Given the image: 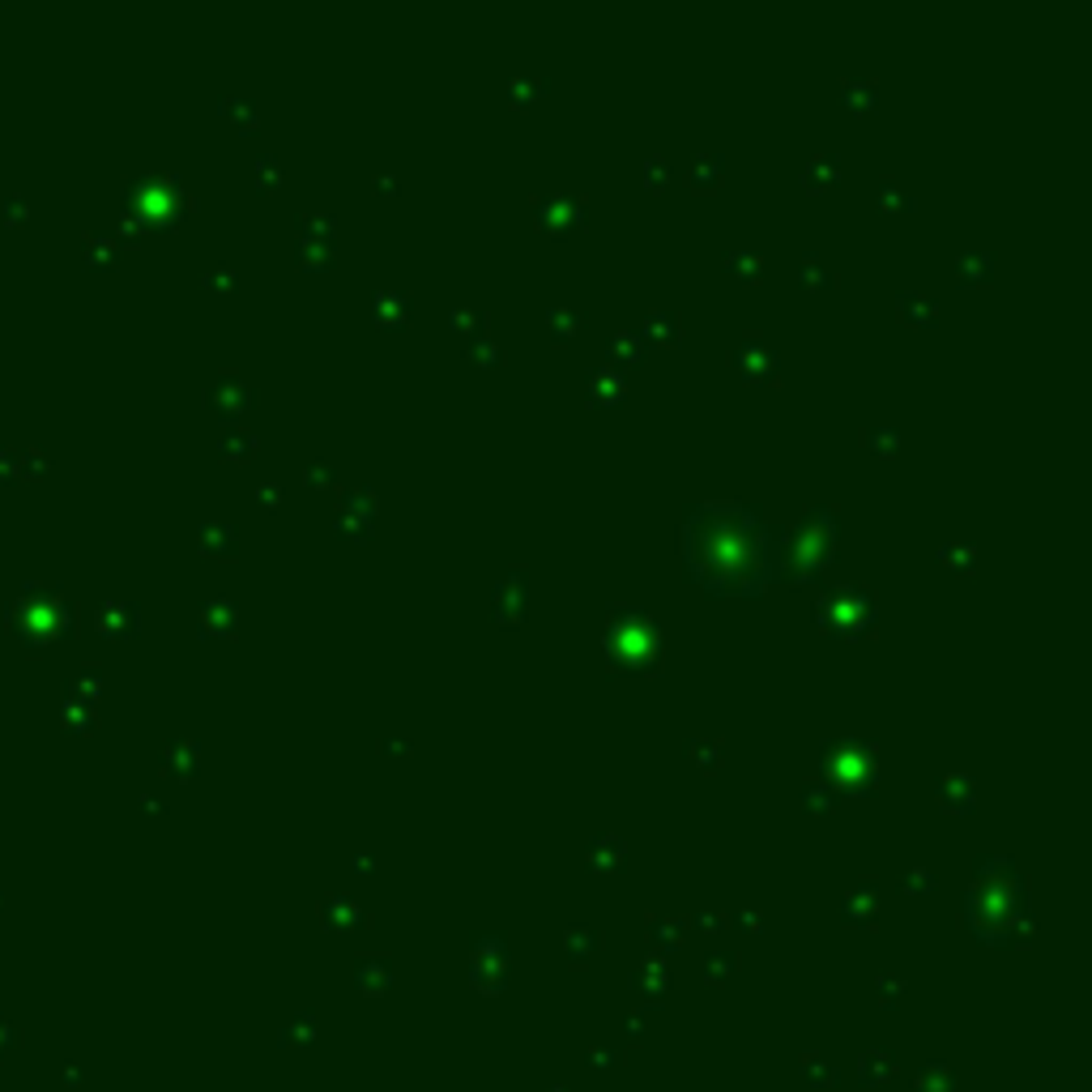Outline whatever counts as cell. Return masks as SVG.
Wrapping results in <instances>:
<instances>
[{
  "label": "cell",
  "mask_w": 1092,
  "mask_h": 1092,
  "mask_svg": "<svg viewBox=\"0 0 1092 1092\" xmlns=\"http://www.w3.org/2000/svg\"><path fill=\"white\" fill-rule=\"evenodd\" d=\"M678 555L691 581L713 597H759L777 585L781 529L765 521V508L743 500H700L683 508Z\"/></svg>",
  "instance_id": "1"
},
{
  "label": "cell",
  "mask_w": 1092,
  "mask_h": 1092,
  "mask_svg": "<svg viewBox=\"0 0 1092 1092\" xmlns=\"http://www.w3.org/2000/svg\"><path fill=\"white\" fill-rule=\"evenodd\" d=\"M602 649L614 674H662V628L645 606L610 602Z\"/></svg>",
  "instance_id": "2"
},
{
  "label": "cell",
  "mask_w": 1092,
  "mask_h": 1092,
  "mask_svg": "<svg viewBox=\"0 0 1092 1092\" xmlns=\"http://www.w3.org/2000/svg\"><path fill=\"white\" fill-rule=\"evenodd\" d=\"M836 560V508L811 504L802 517L781 533V572L777 581H790L794 589L811 585L815 576Z\"/></svg>",
  "instance_id": "3"
},
{
  "label": "cell",
  "mask_w": 1092,
  "mask_h": 1092,
  "mask_svg": "<svg viewBox=\"0 0 1092 1092\" xmlns=\"http://www.w3.org/2000/svg\"><path fill=\"white\" fill-rule=\"evenodd\" d=\"M819 765H823V781L836 794H858L871 798L879 790V747L871 738L858 734H836L819 747Z\"/></svg>",
  "instance_id": "4"
},
{
  "label": "cell",
  "mask_w": 1092,
  "mask_h": 1092,
  "mask_svg": "<svg viewBox=\"0 0 1092 1092\" xmlns=\"http://www.w3.org/2000/svg\"><path fill=\"white\" fill-rule=\"evenodd\" d=\"M815 624L836 632L841 641H862V636L875 632L879 606H875L871 589H862V585H828L815 602Z\"/></svg>",
  "instance_id": "5"
},
{
  "label": "cell",
  "mask_w": 1092,
  "mask_h": 1092,
  "mask_svg": "<svg viewBox=\"0 0 1092 1092\" xmlns=\"http://www.w3.org/2000/svg\"><path fill=\"white\" fill-rule=\"evenodd\" d=\"M1020 879H977L968 892V918L981 935L999 939L1003 926H1016L1020 918Z\"/></svg>",
  "instance_id": "6"
},
{
  "label": "cell",
  "mask_w": 1092,
  "mask_h": 1092,
  "mask_svg": "<svg viewBox=\"0 0 1092 1092\" xmlns=\"http://www.w3.org/2000/svg\"><path fill=\"white\" fill-rule=\"evenodd\" d=\"M295 261L303 270H329L338 261V218L334 214H299L295 218Z\"/></svg>",
  "instance_id": "7"
},
{
  "label": "cell",
  "mask_w": 1092,
  "mask_h": 1092,
  "mask_svg": "<svg viewBox=\"0 0 1092 1092\" xmlns=\"http://www.w3.org/2000/svg\"><path fill=\"white\" fill-rule=\"evenodd\" d=\"M533 222H538L542 235L568 239V235H576V231H585V226H589V201L576 197V193L555 189V193L533 201Z\"/></svg>",
  "instance_id": "8"
},
{
  "label": "cell",
  "mask_w": 1092,
  "mask_h": 1092,
  "mask_svg": "<svg viewBox=\"0 0 1092 1092\" xmlns=\"http://www.w3.org/2000/svg\"><path fill=\"white\" fill-rule=\"evenodd\" d=\"M734 372L747 384H777L781 380V350L765 334H743L730 350Z\"/></svg>",
  "instance_id": "9"
},
{
  "label": "cell",
  "mask_w": 1092,
  "mask_h": 1092,
  "mask_svg": "<svg viewBox=\"0 0 1092 1092\" xmlns=\"http://www.w3.org/2000/svg\"><path fill=\"white\" fill-rule=\"evenodd\" d=\"M491 614H496V624H504V628H521L529 620V572L521 564L508 568L500 581H496V593H491Z\"/></svg>",
  "instance_id": "10"
},
{
  "label": "cell",
  "mask_w": 1092,
  "mask_h": 1092,
  "mask_svg": "<svg viewBox=\"0 0 1092 1092\" xmlns=\"http://www.w3.org/2000/svg\"><path fill=\"white\" fill-rule=\"evenodd\" d=\"M205 402L214 406V415H222L226 423L235 427V419L243 415V410H252V384L243 380L239 372H218L214 384H210V393H205Z\"/></svg>",
  "instance_id": "11"
},
{
  "label": "cell",
  "mask_w": 1092,
  "mask_h": 1092,
  "mask_svg": "<svg viewBox=\"0 0 1092 1092\" xmlns=\"http://www.w3.org/2000/svg\"><path fill=\"white\" fill-rule=\"evenodd\" d=\"M585 397L593 406H620L628 397V376L610 363H593L585 372Z\"/></svg>",
  "instance_id": "12"
},
{
  "label": "cell",
  "mask_w": 1092,
  "mask_h": 1092,
  "mask_svg": "<svg viewBox=\"0 0 1092 1092\" xmlns=\"http://www.w3.org/2000/svg\"><path fill=\"white\" fill-rule=\"evenodd\" d=\"M935 802L947 811V815H968L977 807V786L968 773H943L935 781Z\"/></svg>",
  "instance_id": "13"
},
{
  "label": "cell",
  "mask_w": 1092,
  "mask_h": 1092,
  "mask_svg": "<svg viewBox=\"0 0 1092 1092\" xmlns=\"http://www.w3.org/2000/svg\"><path fill=\"white\" fill-rule=\"evenodd\" d=\"M415 316V295L402 291V286H376L372 291V320L384 329H397Z\"/></svg>",
  "instance_id": "14"
},
{
  "label": "cell",
  "mask_w": 1092,
  "mask_h": 1092,
  "mask_svg": "<svg viewBox=\"0 0 1092 1092\" xmlns=\"http://www.w3.org/2000/svg\"><path fill=\"white\" fill-rule=\"evenodd\" d=\"M896 316L904 324H914V329H926V324L939 320V299L914 291V286H904V291H896Z\"/></svg>",
  "instance_id": "15"
},
{
  "label": "cell",
  "mask_w": 1092,
  "mask_h": 1092,
  "mask_svg": "<svg viewBox=\"0 0 1092 1092\" xmlns=\"http://www.w3.org/2000/svg\"><path fill=\"white\" fill-rule=\"evenodd\" d=\"M235 628H239V606L231 597H210V602H201V632L205 636H235Z\"/></svg>",
  "instance_id": "16"
},
{
  "label": "cell",
  "mask_w": 1092,
  "mask_h": 1092,
  "mask_svg": "<svg viewBox=\"0 0 1092 1092\" xmlns=\"http://www.w3.org/2000/svg\"><path fill=\"white\" fill-rule=\"evenodd\" d=\"M832 184H841V158L832 150L811 154L807 167H802V189L807 193H828Z\"/></svg>",
  "instance_id": "17"
},
{
  "label": "cell",
  "mask_w": 1092,
  "mask_h": 1092,
  "mask_svg": "<svg viewBox=\"0 0 1092 1092\" xmlns=\"http://www.w3.org/2000/svg\"><path fill=\"white\" fill-rule=\"evenodd\" d=\"M585 307H551V316H547V342L551 346H572L576 338H581V329H585Z\"/></svg>",
  "instance_id": "18"
},
{
  "label": "cell",
  "mask_w": 1092,
  "mask_h": 1092,
  "mask_svg": "<svg viewBox=\"0 0 1092 1092\" xmlns=\"http://www.w3.org/2000/svg\"><path fill=\"white\" fill-rule=\"evenodd\" d=\"M636 334L645 338V346H678V338H683V324H678V316L670 312V307H657V312H649L641 320V329Z\"/></svg>",
  "instance_id": "19"
},
{
  "label": "cell",
  "mask_w": 1092,
  "mask_h": 1092,
  "mask_svg": "<svg viewBox=\"0 0 1092 1092\" xmlns=\"http://www.w3.org/2000/svg\"><path fill=\"white\" fill-rule=\"evenodd\" d=\"M995 252L991 248H964L960 257H956V278L964 282V286H986L995 278Z\"/></svg>",
  "instance_id": "20"
},
{
  "label": "cell",
  "mask_w": 1092,
  "mask_h": 1092,
  "mask_svg": "<svg viewBox=\"0 0 1092 1092\" xmlns=\"http://www.w3.org/2000/svg\"><path fill=\"white\" fill-rule=\"evenodd\" d=\"M641 359H645V338L636 334V329H620V334L606 338V363L610 367H620L624 372V367H636Z\"/></svg>",
  "instance_id": "21"
},
{
  "label": "cell",
  "mask_w": 1092,
  "mask_h": 1092,
  "mask_svg": "<svg viewBox=\"0 0 1092 1092\" xmlns=\"http://www.w3.org/2000/svg\"><path fill=\"white\" fill-rule=\"evenodd\" d=\"M721 270L734 274V282H743V286H759L765 282V257L751 248H730L721 257Z\"/></svg>",
  "instance_id": "22"
},
{
  "label": "cell",
  "mask_w": 1092,
  "mask_h": 1092,
  "mask_svg": "<svg viewBox=\"0 0 1092 1092\" xmlns=\"http://www.w3.org/2000/svg\"><path fill=\"white\" fill-rule=\"evenodd\" d=\"M858 444L871 452V457H896L900 452V427H892V423H867L858 431Z\"/></svg>",
  "instance_id": "23"
},
{
  "label": "cell",
  "mask_w": 1092,
  "mask_h": 1092,
  "mask_svg": "<svg viewBox=\"0 0 1092 1092\" xmlns=\"http://www.w3.org/2000/svg\"><path fill=\"white\" fill-rule=\"evenodd\" d=\"M197 542H201V551H210V555H222V560H231V555L239 551V533H235V525H226V521H201V529H197Z\"/></svg>",
  "instance_id": "24"
},
{
  "label": "cell",
  "mask_w": 1092,
  "mask_h": 1092,
  "mask_svg": "<svg viewBox=\"0 0 1092 1092\" xmlns=\"http://www.w3.org/2000/svg\"><path fill=\"white\" fill-rule=\"evenodd\" d=\"M624 854H628V845H624L620 836H610V832L593 836V841H589V850H585V858H589V867H593V871H620V867H624Z\"/></svg>",
  "instance_id": "25"
},
{
  "label": "cell",
  "mask_w": 1092,
  "mask_h": 1092,
  "mask_svg": "<svg viewBox=\"0 0 1092 1092\" xmlns=\"http://www.w3.org/2000/svg\"><path fill=\"white\" fill-rule=\"evenodd\" d=\"M875 193H879V210L883 214H914L918 210L914 189H909V184H900L896 175H883Z\"/></svg>",
  "instance_id": "26"
},
{
  "label": "cell",
  "mask_w": 1092,
  "mask_h": 1092,
  "mask_svg": "<svg viewBox=\"0 0 1092 1092\" xmlns=\"http://www.w3.org/2000/svg\"><path fill=\"white\" fill-rule=\"evenodd\" d=\"M721 175H726V154H717V150H700L691 158V167H687L691 189H717Z\"/></svg>",
  "instance_id": "27"
},
{
  "label": "cell",
  "mask_w": 1092,
  "mask_h": 1092,
  "mask_svg": "<svg viewBox=\"0 0 1092 1092\" xmlns=\"http://www.w3.org/2000/svg\"><path fill=\"white\" fill-rule=\"evenodd\" d=\"M551 90V81L542 73H517V77H508V102L512 107H533L542 94Z\"/></svg>",
  "instance_id": "28"
},
{
  "label": "cell",
  "mask_w": 1092,
  "mask_h": 1092,
  "mask_svg": "<svg viewBox=\"0 0 1092 1092\" xmlns=\"http://www.w3.org/2000/svg\"><path fill=\"white\" fill-rule=\"evenodd\" d=\"M841 98H845V107L850 112H875V102H879L875 77H845L841 81Z\"/></svg>",
  "instance_id": "29"
},
{
  "label": "cell",
  "mask_w": 1092,
  "mask_h": 1092,
  "mask_svg": "<svg viewBox=\"0 0 1092 1092\" xmlns=\"http://www.w3.org/2000/svg\"><path fill=\"white\" fill-rule=\"evenodd\" d=\"M798 286L802 291H832L836 286V274L828 270V265H823L815 252H802V261H798Z\"/></svg>",
  "instance_id": "30"
},
{
  "label": "cell",
  "mask_w": 1092,
  "mask_h": 1092,
  "mask_svg": "<svg viewBox=\"0 0 1092 1092\" xmlns=\"http://www.w3.org/2000/svg\"><path fill=\"white\" fill-rule=\"evenodd\" d=\"M338 512H350V517H363V521H376V512H380V496L372 487H346L342 491V500H338Z\"/></svg>",
  "instance_id": "31"
},
{
  "label": "cell",
  "mask_w": 1092,
  "mask_h": 1092,
  "mask_svg": "<svg viewBox=\"0 0 1092 1092\" xmlns=\"http://www.w3.org/2000/svg\"><path fill=\"white\" fill-rule=\"evenodd\" d=\"M487 324H491V312H487V307H452V312H448V329H452V334H457L461 342L487 334Z\"/></svg>",
  "instance_id": "32"
},
{
  "label": "cell",
  "mask_w": 1092,
  "mask_h": 1092,
  "mask_svg": "<svg viewBox=\"0 0 1092 1092\" xmlns=\"http://www.w3.org/2000/svg\"><path fill=\"white\" fill-rule=\"evenodd\" d=\"M687 759L696 769H705V773H713V769H721L726 765V743H721V738H687Z\"/></svg>",
  "instance_id": "33"
},
{
  "label": "cell",
  "mask_w": 1092,
  "mask_h": 1092,
  "mask_svg": "<svg viewBox=\"0 0 1092 1092\" xmlns=\"http://www.w3.org/2000/svg\"><path fill=\"white\" fill-rule=\"evenodd\" d=\"M218 452L226 461H248L252 452H257V436L248 427H226L222 436H218Z\"/></svg>",
  "instance_id": "34"
},
{
  "label": "cell",
  "mask_w": 1092,
  "mask_h": 1092,
  "mask_svg": "<svg viewBox=\"0 0 1092 1092\" xmlns=\"http://www.w3.org/2000/svg\"><path fill=\"white\" fill-rule=\"evenodd\" d=\"M798 798H802V807H807V811H832L836 802H841V794L823 777H807V781H802Z\"/></svg>",
  "instance_id": "35"
},
{
  "label": "cell",
  "mask_w": 1092,
  "mask_h": 1092,
  "mask_svg": "<svg viewBox=\"0 0 1092 1092\" xmlns=\"http://www.w3.org/2000/svg\"><path fill=\"white\" fill-rule=\"evenodd\" d=\"M465 359L483 363V367H500V363H504V346L491 338V334H479V338H469V342H465Z\"/></svg>",
  "instance_id": "36"
},
{
  "label": "cell",
  "mask_w": 1092,
  "mask_h": 1092,
  "mask_svg": "<svg viewBox=\"0 0 1092 1092\" xmlns=\"http://www.w3.org/2000/svg\"><path fill=\"white\" fill-rule=\"evenodd\" d=\"M338 479H342L338 465H334V461H324V457H312V461L303 465V483L312 487V491H334Z\"/></svg>",
  "instance_id": "37"
},
{
  "label": "cell",
  "mask_w": 1092,
  "mask_h": 1092,
  "mask_svg": "<svg viewBox=\"0 0 1092 1092\" xmlns=\"http://www.w3.org/2000/svg\"><path fill=\"white\" fill-rule=\"evenodd\" d=\"M641 179H645V189H649V193H662V189H670V179H674L670 158H666V154H649V158H645V171H641Z\"/></svg>",
  "instance_id": "38"
},
{
  "label": "cell",
  "mask_w": 1092,
  "mask_h": 1092,
  "mask_svg": "<svg viewBox=\"0 0 1092 1092\" xmlns=\"http://www.w3.org/2000/svg\"><path fill=\"white\" fill-rule=\"evenodd\" d=\"M939 560L956 572H973L977 568V547L973 542H943L939 547Z\"/></svg>",
  "instance_id": "39"
},
{
  "label": "cell",
  "mask_w": 1092,
  "mask_h": 1092,
  "mask_svg": "<svg viewBox=\"0 0 1092 1092\" xmlns=\"http://www.w3.org/2000/svg\"><path fill=\"white\" fill-rule=\"evenodd\" d=\"M222 116L235 120L239 129H257L261 125V112H257L252 98H222Z\"/></svg>",
  "instance_id": "40"
},
{
  "label": "cell",
  "mask_w": 1092,
  "mask_h": 1092,
  "mask_svg": "<svg viewBox=\"0 0 1092 1092\" xmlns=\"http://www.w3.org/2000/svg\"><path fill=\"white\" fill-rule=\"evenodd\" d=\"M977 879H1020V871H1016V858H1007V854L977 858Z\"/></svg>",
  "instance_id": "41"
},
{
  "label": "cell",
  "mask_w": 1092,
  "mask_h": 1092,
  "mask_svg": "<svg viewBox=\"0 0 1092 1092\" xmlns=\"http://www.w3.org/2000/svg\"><path fill=\"white\" fill-rule=\"evenodd\" d=\"M334 533L346 542H367V533H372V521H363V517H350V512H338L334 517Z\"/></svg>",
  "instance_id": "42"
},
{
  "label": "cell",
  "mask_w": 1092,
  "mask_h": 1092,
  "mask_svg": "<svg viewBox=\"0 0 1092 1092\" xmlns=\"http://www.w3.org/2000/svg\"><path fill=\"white\" fill-rule=\"evenodd\" d=\"M197 759H201V747L197 743H171L167 747V765L175 773H197Z\"/></svg>",
  "instance_id": "43"
},
{
  "label": "cell",
  "mask_w": 1092,
  "mask_h": 1092,
  "mask_svg": "<svg viewBox=\"0 0 1092 1092\" xmlns=\"http://www.w3.org/2000/svg\"><path fill=\"white\" fill-rule=\"evenodd\" d=\"M278 184H282V162H278V154L265 150L257 158V189H278Z\"/></svg>",
  "instance_id": "44"
},
{
  "label": "cell",
  "mask_w": 1092,
  "mask_h": 1092,
  "mask_svg": "<svg viewBox=\"0 0 1092 1092\" xmlns=\"http://www.w3.org/2000/svg\"><path fill=\"white\" fill-rule=\"evenodd\" d=\"M257 500H261L265 508H278V504H282V483H274V479L257 483Z\"/></svg>",
  "instance_id": "45"
},
{
  "label": "cell",
  "mask_w": 1092,
  "mask_h": 1092,
  "mask_svg": "<svg viewBox=\"0 0 1092 1092\" xmlns=\"http://www.w3.org/2000/svg\"><path fill=\"white\" fill-rule=\"evenodd\" d=\"M205 282H210L214 291H231V286H235V270H231V265H218V270L205 278Z\"/></svg>",
  "instance_id": "46"
},
{
  "label": "cell",
  "mask_w": 1092,
  "mask_h": 1092,
  "mask_svg": "<svg viewBox=\"0 0 1092 1092\" xmlns=\"http://www.w3.org/2000/svg\"><path fill=\"white\" fill-rule=\"evenodd\" d=\"M380 747H384L388 755H406V751H415V743H410V738H402V734H384V738H380Z\"/></svg>",
  "instance_id": "47"
},
{
  "label": "cell",
  "mask_w": 1092,
  "mask_h": 1092,
  "mask_svg": "<svg viewBox=\"0 0 1092 1092\" xmlns=\"http://www.w3.org/2000/svg\"><path fill=\"white\" fill-rule=\"evenodd\" d=\"M904 883H909V892H931L935 875L931 871H909V875H904Z\"/></svg>",
  "instance_id": "48"
},
{
  "label": "cell",
  "mask_w": 1092,
  "mask_h": 1092,
  "mask_svg": "<svg viewBox=\"0 0 1092 1092\" xmlns=\"http://www.w3.org/2000/svg\"><path fill=\"white\" fill-rule=\"evenodd\" d=\"M372 189H376V193H388V197H393V193L402 189V184H397V175H388V171H380V175H372Z\"/></svg>",
  "instance_id": "49"
}]
</instances>
